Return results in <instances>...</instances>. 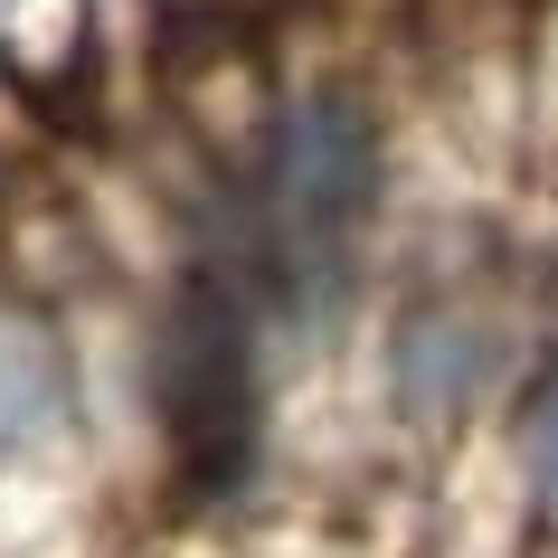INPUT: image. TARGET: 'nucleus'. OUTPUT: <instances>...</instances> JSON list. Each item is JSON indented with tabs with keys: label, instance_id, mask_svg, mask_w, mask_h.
<instances>
[{
	"label": "nucleus",
	"instance_id": "f257e3e1",
	"mask_svg": "<svg viewBox=\"0 0 558 558\" xmlns=\"http://www.w3.org/2000/svg\"><path fill=\"white\" fill-rule=\"evenodd\" d=\"M265 331L218 265H180L143 303V408L180 501H236L265 473Z\"/></svg>",
	"mask_w": 558,
	"mask_h": 558
},
{
	"label": "nucleus",
	"instance_id": "f03ea898",
	"mask_svg": "<svg viewBox=\"0 0 558 558\" xmlns=\"http://www.w3.org/2000/svg\"><path fill=\"white\" fill-rule=\"evenodd\" d=\"M521 388V323L493 294V275H416L379 331V398L426 445H454L483 426L493 398Z\"/></svg>",
	"mask_w": 558,
	"mask_h": 558
},
{
	"label": "nucleus",
	"instance_id": "7ed1b4c3",
	"mask_svg": "<svg viewBox=\"0 0 558 558\" xmlns=\"http://www.w3.org/2000/svg\"><path fill=\"white\" fill-rule=\"evenodd\" d=\"M76 445H86V388H76L66 313L0 294V473L66 464Z\"/></svg>",
	"mask_w": 558,
	"mask_h": 558
},
{
	"label": "nucleus",
	"instance_id": "20e7f679",
	"mask_svg": "<svg viewBox=\"0 0 558 558\" xmlns=\"http://www.w3.org/2000/svg\"><path fill=\"white\" fill-rule=\"evenodd\" d=\"M95 0H10L0 10V76L29 95L38 114H76L95 86Z\"/></svg>",
	"mask_w": 558,
	"mask_h": 558
},
{
	"label": "nucleus",
	"instance_id": "39448f33",
	"mask_svg": "<svg viewBox=\"0 0 558 558\" xmlns=\"http://www.w3.org/2000/svg\"><path fill=\"white\" fill-rule=\"evenodd\" d=\"M501 473L521 493L530 539H558V341L521 369L511 388V426H501Z\"/></svg>",
	"mask_w": 558,
	"mask_h": 558
},
{
	"label": "nucleus",
	"instance_id": "423d86ee",
	"mask_svg": "<svg viewBox=\"0 0 558 558\" xmlns=\"http://www.w3.org/2000/svg\"><path fill=\"white\" fill-rule=\"evenodd\" d=\"M521 151L558 171V0L521 10Z\"/></svg>",
	"mask_w": 558,
	"mask_h": 558
}]
</instances>
